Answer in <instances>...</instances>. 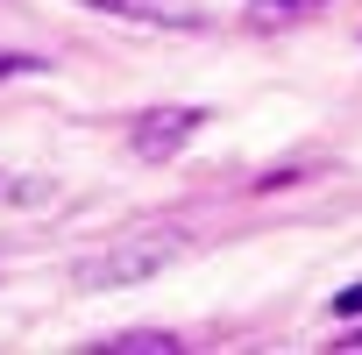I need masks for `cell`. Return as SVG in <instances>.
I'll list each match as a JSON object with an SVG mask.
<instances>
[{
  "label": "cell",
  "mask_w": 362,
  "mask_h": 355,
  "mask_svg": "<svg viewBox=\"0 0 362 355\" xmlns=\"http://www.w3.org/2000/svg\"><path fill=\"white\" fill-rule=\"evenodd\" d=\"M199 121H206L199 107H163V114H142V121H135V156H142V163L177 156V149H185V135H192Z\"/></svg>",
  "instance_id": "6da1fadb"
},
{
  "label": "cell",
  "mask_w": 362,
  "mask_h": 355,
  "mask_svg": "<svg viewBox=\"0 0 362 355\" xmlns=\"http://www.w3.org/2000/svg\"><path fill=\"white\" fill-rule=\"evenodd\" d=\"M0 192H29V199H36L43 185H29V178H8V170H0Z\"/></svg>",
  "instance_id": "5b68a950"
},
{
  "label": "cell",
  "mask_w": 362,
  "mask_h": 355,
  "mask_svg": "<svg viewBox=\"0 0 362 355\" xmlns=\"http://www.w3.org/2000/svg\"><path fill=\"white\" fill-rule=\"evenodd\" d=\"M334 313H341V320H355V313H362V284H348V291H334Z\"/></svg>",
  "instance_id": "277c9868"
},
{
  "label": "cell",
  "mask_w": 362,
  "mask_h": 355,
  "mask_svg": "<svg viewBox=\"0 0 362 355\" xmlns=\"http://www.w3.org/2000/svg\"><path fill=\"white\" fill-rule=\"evenodd\" d=\"M170 256L163 249H114V256H100V263H78V284H135V277H156Z\"/></svg>",
  "instance_id": "7a4b0ae2"
},
{
  "label": "cell",
  "mask_w": 362,
  "mask_h": 355,
  "mask_svg": "<svg viewBox=\"0 0 362 355\" xmlns=\"http://www.w3.org/2000/svg\"><path fill=\"white\" fill-rule=\"evenodd\" d=\"M341 348H362V327H355V334H348V341H341Z\"/></svg>",
  "instance_id": "52a82bcc"
},
{
  "label": "cell",
  "mask_w": 362,
  "mask_h": 355,
  "mask_svg": "<svg viewBox=\"0 0 362 355\" xmlns=\"http://www.w3.org/2000/svg\"><path fill=\"white\" fill-rule=\"evenodd\" d=\"M107 348H121V355H170V348H177V334H156V327H142V334H114Z\"/></svg>",
  "instance_id": "3957f363"
},
{
  "label": "cell",
  "mask_w": 362,
  "mask_h": 355,
  "mask_svg": "<svg viewBox=\"0 0 362 355\" xmlns=\"http://www.w3.org/2000/svg\"><path fill=\"white\" fill-rule=\"evenodd\" d=\"M8 71H36V57H0V78Z\"/></svg>",
  "instance_id": "8992f818"
}]
</instances>
